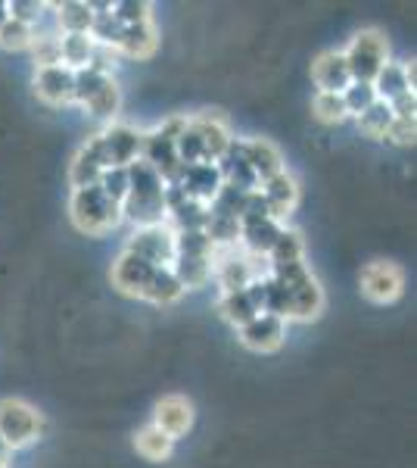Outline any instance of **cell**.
<instances>
[{
  "label": "cell",
  "mask_w": 417,
  "mask_h": 468,
  "mask_svg": "<svg viewBox=\"0 0 417 468\" xmlns=\"http://www.w3.org/2000/svg\"><path fill=\"white\" fill-rule=\"evenodd\" d=\"M246 197H249V194L237 191V187L222 185V191H218V194H215V200L209 203V213H212V216L237 218V222H240V216H244V207H246Z\"/></svg>",
  "instance_id": "obj_37"
},
{
  "label": "cell",
  "mask_w": 417,
  "mask_h": 468,
  "mask_svg": "<svg viewBox=\"0 0 417 468\" xmlns=\"http://www.w3.org/2000/svg\"><path fill=\"white\" fill-rule=\"evenodd\" d=\"M374 94H377V101H383V103H392V101H399V97H405V94H414V88L408 85L405 66L386 63L381 69V75L374 79Z\"/></svg>",
  "instance_id": "obj_28"
},
{
  "label": "cell",
  "mask_w": 417,
  "mask_h": 468,
  "mask_svg": "<svg viewBox=\"0 0 417 468\" xmlns=\"http://www.w3.org/2000/svg\"><path fill=\"white\" fill-rule=\"evenodd\" d=\"M244 160L249 163V169H253V176L262 181L275 178L284 172V156H280V150L271 144V141H244Z\"/></svg>",
  "instance_id": "obj_20"
},
{
  "label": "cell",
  "mask_w": 417,
  "mask_h": 468,
  "mask_svg": "<svg viewBox=\"0 0 417 468\" xmlns=\"http://www.w3.org/2000/svg\"><path fill=\"white\" fill-rule=\"evenodd\" d=\"M112 16L122 26H141V22H150V4L147 0H119L112 4Z\"/></svg>",
  "instance_id": "obj_44"
},
{
  "label": "cell",
  "mask_w": 417,
  "mask_h": 468,
  "mask_svg": "<svg viewBox=\"0 0 417 468\" xmlns=\"http://www.w3.org/2000/svg\"><path fill=\"white\" fill-rule=\"evenodd\" d=\"M215 165H218V172H222V181L227 187H237V191H244V194L259 191V178L253 176L249 163L244 160V141L234 138L231 147H227V154Z\"/></svg>",
  "instance_id": "obj_18"
},
{
  "label": "cell",
  "mask_w": 417,
  "mask_h": 468,
  "mask_svg": "<svg viewBox=\"0 0 417 468\" xmlns=\"http://www.w3.org/2000/svg\"><path fill=\"white\" fill-rule=\"evenodd\" d=\"M312 112H315L318 122H324V125H339V122H346V119H349L343 97H339V94H321V90H318L315 101H312Z\"/></svg>",
  "instance_id": "obj_36"
},
{
  "label": "cell",
  "mask_w": 417,
  "mask_h": 468,
  "mask_svg": "<svg viewBox=\"0 0 417 468\" xmlns=\"http://www.w3.org/2000/svg\"><path fill=\"white\" fill-rule=\"evenodd\" d=\"M35 41V28L32 26H22V22L10 19L0 26V48L4 50H28Z\"/></svg>",
  "instance_id": "obj_38"
},
{
  "label": "cell",
  "mask_w": 417,
  "mask_h": 468,
  "mask_svg": "<svg viewBox=\"0 0 417 468\" xmlns=\"http://www.w3.org/2000/svg\"><path fill=\"white\" fill-rule=\"evenodd\" d=\"M10 447H6V443H4V437H0V465H6V463H10Z\"/></svg>",
  "instance_id": "obj_49"
},
{
  "label": "cell",
  "mask_w": 417,
  "mask_h": 468,
  "mask_svg": "<svg viewBox=\"0 0 417 468\" xmlns=\"http://www.w3.org/2000/svg\"><path fill=\"white\" fill-rule=\"evenodd\" d=\"M222 185L224 181H222V172H218L215 163L184 165L178 181H174V187H178L187 200H196V203H203V207H209V203L215 200V194L222 191Z\"/></svg>",
  "instance_id": "obj_10"
},
{
  "label": "cell",
  "mask_w": 417,
  "mask_h": 468,
  "mask_svg": "<svg viewBox=\"0 0 417 468\" xmlns=\"http://www.w3.org/2000/svg\"><path fill=\"white\" fill-rule=\"evenodd\" d=\"M312 79L321 94H343V90L352 85V75H349V66L339 50H324L318 54L312 63Z\"/></svg>",
  "instance_id": "obj_16"
},
{
  "label": "cell",
  "mask_w": 417,
  "mask_h": 468,
  "mask_svg": "<svg viewBox=\"0 0 417 468\" xmlns=\"http://www.w3.org/2000/svg\"><path fill=\"white\" fill-rule=\"evenodd\" d=\"M212 262H215L212 256H184V253H178L169 269L174 271V278L181 282V288L196 291L212 278Z\"/></svg>",
  "instance_id": "obj_24"
},
{
  "label": "cell",
  "mask_w": 417,
  "mask_h": 468,
  "mask_svg": "<svg viewBox=\"0 0 417 468\" xmlns=\"http://www.w3.org/2000/svg\"><path fill=\"white\" fill-rule=\"evenodd\" d=\"M97 187H100V191L112 203H119V207H122L125 197H128V169H103Z\"/></svg>",
  "instance_id": "obj_43"
},
{
  "label": "cell",
  "mask_w": 417,
  "mask_h": 468,
  "mask_svg": "<svg viewBox=\"0 0 417 468\" xmlns=\"http://www.w3.org/2000/svg\"><path fill=\"white\" fill-rule=\"evenodd\" d=\"M119 103H122V90H119L116 81H106V85L97 90L94 97L85 103L90 116H97V119H109V116H116L119 112Z\"/></svg>",
  "instance_id": "obj_35"
},
{
  "label": "cell",
  "mask_w": 417,
  "mask_h": 468,
  "mask_svg": "<svg viewBox=\"0 0 417 468\" xmlns=\"http://www.w3.org/2000/svg\"><path fill=\"white\" fill-rule=\"evenodd\" d=\"M414 134H417L414 119H396V116H392V125H390V132H386V138H390L392 144H414Z\"/></svg>",
  "instance_id": "obj_47"
},
{
  "label": "cell",
  "mask_w": 417,
  "mask_h": 468,
  "mask_svg": "<svg viewBox=\"0 0 417 468\" xmlns=\"http://www.w3.org/2000/svg\"><path fill=\"white\" fill-rule=\"evenodd\" d=\"M343 59L349 66L352 81L374 85V79L381 75V69L390 63V48H386L383 32H377V28H361V32L352 37V44H349Z\"/></svg>",
  "instance_id": "obj_5"
},
{
  "label": "cell",
  "mask_w": 417,
  "mask_h": 468,
  "mask_svg": "<svg viewBox=\"0 0 417 468\" xmlns=\"http://www.w3.org/2000/svg\"><path fill=\"white\" fill-rule=\"evenodd\" d=\"M302 256H306V244H302L299 231L284 229L280 238L275 240V247H271L268 260L271 269H280V266H290V262H302Z\"/></svg>",
  "instance_id": "obj_32"
},
{
  "label": "cell",
  "mask_w": 417,
  "mask_h": 468,
  "mask_svg": "<svg viewBox=\"0 0 417 468\" xmlns=\"http://www.w3.org/2000/svg\"><path fill=\"white\" fill-rule=\"evenodd\" d=\"M6 22V4H0V26Z\"/></svg>",
  "instance_id": "obj_50"
},
{
  "label": "cell",
  "mask_w": 417,
  "mask_h": 468,
  "mask_svg": "<svg viewBox=\"0 0 417 468\" xmlns=\"http://www.w3.org/2000/svg\"><path fill=\"white\" fill-rule=\"evenodd\" d=\"M284 225L275 218H253V222H240V244L253 256H268L275 240L280 238Z\"/></svg>",
  "instance_id": "obj_23"
},
{
  "label": "cell",
  "mask_w": 417,
  "mask_h": 468,
  "mask_svg": "<svg viewBox=\"0 0 417 468\" xmlns=\"http://www.w3.org/2000/svg\"><path fill=\"white\" fill-rule=\"evenodd\" d=\"M153 425H156L165 437L178 441V437H184V434L193 428V403H191L187 397H178V394L162 397V399L156 403Z\"/></svg>",
  "instance_id": "obj_12"
},
{
  "label": "cell",
  "mask_w": 417,
  "mask_h": 468,
  "mask_svg": "<svg viewBox=\"0 0 417 468\" xmlns=\"http://www.w3.org/2000/svg\"><path fill=\"white\" fill-rule=\"evenodd\" d=\"M44 10H47V4H37V0H10V4H6V16L32 28H35V22L41 19Z\"/></svg>",
  "instance_id": "obj_45"
},
{
  "label": "cell",
  "mask_w": 417,
  "mask_h": 468,
  "mask_svg": "<svg viewBox=\"0 0 417 468\" xmlns=\"http://www.w3.org/2000/svg\"><path fill=\"white\" fill-rule=\"evenodd\" d=\"M271 278H277L287 291V322H312L321 315L324 309V291L315 282V275L308 271L306 262H290V266L271 269Z\"/></svg>",
  "instance_id": "obj_2"
},
{
  "label": "cell",
  "mask_w": 417,
  "mask_h": 468,
  "mask_svg": "<svg viewBox=\"0 0 417 468\" xmlns=\"http://www.w3.org/2000/svg\"><path fill=\"white\" fill-rule=\"evenodd\" d=\"M209 218V207L187 200L174 185H165V225L172 231H203Z\"/></svg>",
  "instance_id": "obj_11"
},
{
  "label": "cell",
  "mask_w": 417,
  "mask_h": 468,
  "mask_svg": "<svg viewBox=\"0 0 417 468\" xmlns=\"http://www.w3.org/2000/svg\"><path fill=\"white\" fill-rule=\"evenodd\" d=\"M159 266H150V262L138 260L131 253H122L116 262H112V288L125 297H141L143 300V291H147L150 278Z\"/></svg>",
  "instance_id": "obj_13"
},
{
  "label": "cell",
  "mask_w": 417,
  "mask_h": 468,
  "mask_svg": "<svg viewBox=\"0 0 417 468\" xmlns=\"http://www.w3.org/2000/svg\"><path fill=\"white\" fill-rule=\"evenodd\" d=\"M284 337H287V322L268 313H259L253 322L240 328V341L255 353H275L284 344Z\"/></svg>",
  "instance_id": "obj_14"
},
{
  "label": "cell",
  "mask_w": 417,
  "mask_h": 468,
  "mask_svg": "<svg viewBox=\"0 0 417 468\" xmlns=\"http://www.w3.org/2000/svg\"><path fill=\"white\" fill-rule=\"evenodd\" d=\"M259 194L265 197V207H268V213L275 222L280 218H287L296 209V203H299V185H296V178L290 172H280V176L262 181L259 185Z\"/></svg>",
  "instance_id": "obj_15"
},
{
  "label": "cell",
  "mask_w": 417,
  "mask_h": 468,
  "mask_svg": "<svg viewBox=\"0 0 417 468\" xmlns=\"http://www.w3.org/2000/svg\"><path fill=\"white\" fill-rule=\"evenodd\" d=\"M172 447H174V441L165 437L156 425H147L134 437V450H138V456H143L147 463H165V459L172 456Z\"/></svg>",
  "instance_id": "obj_30"
},
{
  "label": "cell",
  "mask_w": 417,
  "mask_h": 468,
  "mask_svg": "<svg viewBox=\"0 0 417 468\" xmlns=\"http://www.w3.org/2000/svg\"><path fill=\"white\" fill-rule=\"evenodd\" d=\"M187 119H169V122H162L156 128V132L143 134V147H141V160L150 165V169L159 172V178L165 181V185H174L181 176V169L184 165L178 163V154H174V138H178L181 132H184Z\"/></svg>",
  "instance_id": "obj_4"
},
{
  "label": "cell",
  "mask_w": 417,
  "mask_h": 468,
  "mask_svg": "<svg viewBox=\"0 0 417 468\" xmlns=\"http://www.w3.org/2000/svg\"><path fill=\"white\" fill-rule=\"evenodd\" d=\"M159 48V35L153 22H141V26H122L116 50L131 59H147L153 57Z\"/></svg>",
  "instance_id": "obj_22"
},
{
  "label": "cell",
  "mask_w": 417,
  "mask_h": 468,
  "mask_svg": "<svg viewBox=\"0 0 417 468\" xmlns=\"http://www.w3.org/2000/svg\"><path fill=\"white\" fill-rule=\"evenodd\" d=\"M0 468H6V465H0Z\"/></svg>",
  "instance_id": "obj_51"
},
{
  "label": "cell",
  "mask_w": 417,
  "mask_h": 468,
  "mask_svg": "<svg viewBox=\"0 0 417 468\" xmlns=\"http://www.w3.org/2000/svg\"><path fill=\"white\" fill-rule=\"evenodd\" d=\"M191 125H193V132L200 134V141H203V150H206V163H218V160H222V156L227 154V147H231V141H234L222 119L212 116V112H206V116L191 119Z\"/></svg>",
  "instance_id": "obj_21"
},
{
  "label": "cell",
  "mask_w": 417,
  "mask_h": 468,
  "mask_svg": "<svg viewBox=\"0 0 417 468\" xmlns=\"http://www.w3.org/2000/svg\"><path fill=\"white\" fill-rule=\"evenodd\" d=\"M181 293H184V288H181V282L174 278V271L169 266H159L153 271V278H150L147 291H143V300H150L153 306H169Z\"/></svg>",
  "instance_id": "obj_29"
},
{
  "label": "cell",
  "mask_w": 417,
  "mask_h": 468,
  "mask_svg": "<svg viewBox=\"0 0 417 468\" xmlns=\"http://www.w3.org/2000/svg\"><path fill=\"white\" fill-rule=\"evenodd\" d=\"M215 256V247L206 231H174V256Z\"/></svg>",
  "instance_id": "obj_39"
},
{
  "label": "cell",
  "mask_w": 417,
  "mask_h": 468,
  "mask_svg": "<svg viewBox=\"0 0 417 468\" xmlns=\"http://www.w3.org/2000/svg\"><path fill=\"white\" fill-rule=\"evenodd\" d=\"M69 216L75 222V229L97 238V234L112 231L122 222V207L112 203L97 185L90 187H75L72 203H69Z\"/></svg>",
  "instance_id": "obj_3"
},
{
  "label": "cell",
  "mask_w": 417,
  "mask_h": 468,
  "mask_svg": "<svg viewBox=\"0 0 417 468\" xmlns=\"http://www.w3.org/2000/svg\"><path fill=\"white\" fill-rule=\"evenodd\" d=\"M215 278H218V284H222L224 293H237V291L249 288V282L255 278V271H253V262L244 260V256H227V260L218 262Z\"/></svg>",
  "instance_id": "obj_26"
},
{
  "label": "cell",
  "mask_w": 417,
  "mask_h": 468,
  "mask_svg": "<svg viewBox=\"0 0 417 468\" xmlns=\"http://www.w3.org/2000/svg\"><path fill=\"white\" fill-rule=\"evenodd\" d=\"M44 431V419L32 403L19 397L0 399V437L10 450L32 447Z\"/></svg>",
  "instance_id": "obj_6"
},
{
  "label": "cell",
  "mask_w": 417,
  "mask_h": 468,
  "mask_svg": "<svg viewBox=\"0 0 417 468\" xmlns=\"http://www.w3.org/2000/svg\"><path fill=\"white\" fill-rule=\"evenodd\" d=\"M100 144L106 154V165H109V169H125V165H131L134 160H141L143 134L138 128L119 122V125H109L100 134Z\"/></svg>",
  "instance_id": "obj_9"
},
{
  "label": "cell",
  "mask_w": 417,
  "mask_h": 468,
  "mask_svg": "<svg viewBox=\"0 0 417 468\" xmlns=\"http://www.w3.org/2000/svg\"><path fill=\"white\" fill-rule=\"evenodd\" d=\"M206 238L212 240V247H234L240 244V222L237 218H227V216H212L206 218Z\"/></svg>",
  "instance_id": "obj_34"
},
{
  "label": "cell",
  "mask_w": 417,
  "mask_h": 468,
  "mask_svg": "<svg viewBox=\"0 0 417 468\" xmlns=\"http://www.w3.org/2000/svg\"><path fill=\"white\" fill-rule=\"evenodd\" d=\"M97 44L90 35H63L59 37V63L66 69L78 72V69H88L90 57H94Z\"/></svg>",
  "instance_id": "obj_27"
},
{
  "label": "cell",
  "mask_w": 417,
  "mask_h": 468,
  "mask_svg": "<svg viewBox=\"0 0 417 468\" xmlns=\"http://www.w3.org/2000/svg\"><path fill=\"white\" fill-rule=\"evenodd\" d=\"M355 119H359V128H361L365 138L383 141L386 132H390V125H392V110H390V103L374 101L365 112H361V116H355Z\"/></svg>",
  "instance_id": "obj_33"
},
{
  "label": "cell",
  "mask_w": 417,
  "mask_h": 468,
  "mask_svg": "<svg viewBox=\"0 0 417 468\" xmlns=\"http://www.w3.org/2000/svg\"><path fill=\"white\" fill-rule=\"evenodd\" d=\"M401 291H405V275L392 262L377 260L361 269V293H365L370 303H381V306L396 303Z\"/></svg>",
  "instance_id": "obj_7"
},
{
  "label": "cell",
  "mask_w": 417,
  "mask_h": 468,
  "mask_svg": "<svg viewBox=\"0 0 417 468\" xmlns=\"http://www.w3.org/2000/svg\"><path fill=\"white\" fill-rule=\"evenodd\" d=\"M72 90H75V72L66 69V66H47V69L35 72V94L44 103H50V107L72 103Z\"/></svg>",
  "instance_id": "obj_17"
},
{
  "label": "cell",
  "mask_w": 417,
  "mask_h": 468,
  "mask_svg": "<svg viewBox=\"0 0 417 468\" xmlns=\"http://www.w3.org/2000/svg\"><path fill=\"white\" fill-rule=\"evenodd\" d=\"M218 313L224 315V322H231L234 328H244V324H249L259 315V309H255V303L249 300L246 291H237V293H224L222 303H218Z\"/></svg>",
  "instance_id": "obj_31"
},
{
  "label": "cell",
  "mask_w": 417,
  "mask_h": 468,
  "mask_svg": "<svg viewBox=\"0 0 417 468\" xmlns=\"http://www.w3.org/2000/svg\"><path fill=\"white\" fill-rule=\"evenodd\" d=\"M32 50H35L37 69H47V66H63V63H59V37H50V35L37 37L35 35Z\"/></svg>",
  "instance_id": "obj_46"
},
{
  "label": "cell",
  "mask_w": 417,
  "mask_h": 468,
  "mask_svg": "<svg viewBox=\"0 0 417 468\" xmlns=\"http://www.w3.org/2000/svg\"><path fill=\"white\" fill-rule=\"evenodd\" d=\"M390 110H392V116H396V119H414L417 97H414V94L399 97V101H392V103H390Z\"/></svg>",
  "instance_id": "obj_48"
},
{
  "label": "cell",
  "mask_w": 417,
  "mask_h": 468,
  "mask_svg": "<svg viewBox=\"0 0 417 468\" xmlns=\"http://www.w3.org/2000/svg\"><path fill=\"white\" fill-rule=\"evenodd\" d=\"M339 97H343L349 116H361V112H365L370 103L377 101L374 85H365V81H352V85H349Z\"/></svg>",
  "instance_id": "obj_41"
},
{
  "label": "cell",
  "mask_w": 417,
  "mask_h": 468,
  "mask_svg": "<svg viewBox=\"0 0 417 468\" xmlns=\"http://www.w3.org/2000/svg\"><path fill=\"white\" fill-rule=\"evenodd\" d=\"M109 79H112V75H103V72H94V69H78V72H75V90H72V101L85 107V103L90 101V97H94L97 90H100Z\"/></svg>",
  "instance_id": "obj_40"
},
{
  "label": "cell",
  "mask_w": 417,
  "mask_h": 468,
  "mask_svg": "<svg viewBox=\"0 0 417 468\" xmlns=\"http://www.w3.org/2000/svg\"><path fill=\"white\" fill-rule=\"evenodd\" d=\"M103 169H109V165H106V154H103V144H100V134H94V138H90L88 144L81 147L78 154H75L69 178H72L75 187H90V185H97V181H100Z\"/></svg>",
  "instance_id": "obj_19"
},
{
  "label": "cell",
  "mask_w": 417,
  "mask_h": 468,
  "mask_svg": "<svg viewBox=\"0 0 417 468\" xmlns=\"http://www.w3.org/2000/svg\"><path fill=\"white\" fill-rule=\"evenodd\" d=\"M125 253L138 256L150 266H172L174 262V231L169 225H153V229H138L128 240Z\"/></svg>",
  "instance_id": "obj_8"
},
{
  "label": "cell",
  "mask_w": 417,
  "mask_h": 468,
  "mask_svg": "<svg viewBox=\"0 0 417 468\" xmlns=\"http://www.w3.org/2000/svg\"><path fill=\"white\" fill-rule=\"evenodd\" d=\"M119 35H122V22H119L112 13H106V16H94V26H90V37H94V44H100L106 50H116L119 44Z\"/></svg>",
  "instance_id": "obj_42"
},
{
  "label": "cell",
  "mask_w": 417,
  "mask_h": 468,
  "mask_svg": "<svg viewBox=\"0 0 417 468\" xmlns=\"http://www.w3.org/2000/svg\"><path fill=\"white\" fill-rule=\"evenodd\" d=\"M128 169V197L122 203V218L134 229L165 225V181L143 160H134Z\"/></svg>",
  "instance_id": "obj_1"
},
{
  "label": "cell",
  "mask_w": 417,
  "mask_h": 468,
  "mask_svg": "<svg viewBox=\"0 0 417 468\" xmlns=\"http://www.w3.org/2000/svg\"><path fill=\"white\" fill-rule=\"evenodd\" d=\"M50 6L57 10V22L63 28V35H90V26H94L90 4H85V0H63V4Z\"/></svg>",
  "instance_id": "obj_25"
}]
</instances>
